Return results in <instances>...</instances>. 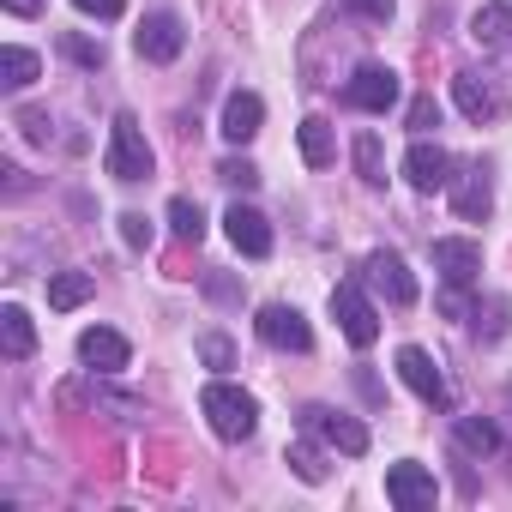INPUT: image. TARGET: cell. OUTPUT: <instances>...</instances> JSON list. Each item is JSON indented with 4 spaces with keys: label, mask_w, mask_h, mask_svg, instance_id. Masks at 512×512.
<instances>
[{
    "label": "cell",
    "mask_w": 512,
    "mask_h": 512,
    "mask_svg": "<svg viewBox=\"0 0 512 512\" xmlns=\"http://www.w3.org/2000/svg\"><path fill=\"white\" fill-rule=\"evenodd\" d=\"M344 103H350V109H362V115H386V109L398 103V73H392V67H380V61L356 67V73H350V85H344Z\"/></svg>",
    "instance_id": "5b68a950"
},
{
    "label": "cell",
    "mask_w": 512,
    "mask_h": 512,
    "mask_svg": "<svg viewBox=\"0 0 512 512\" xmlns=\"http://www.w3.org/2000/svg\"><path fill=\"white\" fill-rule=\"evenodd\" d=\"M428 127H440V103L434 97H416L410 103V133H428Z\"/></svg>",
    "instance_id": "4dcf8cb0"
},
{
    "label": "cell",
    "mask_w": 512,
    "mask_h": 512,
    "mask_svg": "<svg viewBox=\"0 0 512 512\" xmlns=\"http://www.w3.org/2000/svg\"><path fill=\"white\" fill-rule=\"evenodd\" d=\"M199 410H205V422H211L223 440H247L253 428H260V404H253V392H241V386H229V380H211V386L199 392Z\"/></svg>",
    "instance_id": "6da1fadb"
},
{
    "label": "cell",
    "mask_w": 512,
    "mask_h": 512,
    "mask_svg": "<svg viewBox=\"0 0 512 512\" xmlns=\"http://www.w3.org/2000/svg\"><path fill=\"white\" fill-rule=\"evenodd\" d=\"M404 181H410L416 193H440V187H452V157H446L440 145L416 139V145L404 151Z\"/></svg>",
    "instance_id": "8fae6325"
},
{
    "label": "cell",
    "mask_w": 512,
    "mask_h": 512,
    "mask_svg": "<svg viewBox=\"0 0 512 512\" xmlns=\"http://www.w3.org/2000/svg\"><path fill=\"white\" fill-rule=\"evenodd\" d=\"M79 362L97 368V374H121L133 362V344L121 332H109V326H91V332H79Z\"/></svg>",
    "instance_id": "4fadbf2b"
},
{
    "label": "cell",
    "mask_w": 512,
    "mask_h": 512,
    "mask_svg": "<svg viewBox=\"0 0 512 512\" xmlns=\"http://www.w3.org/2000/svg\"><path fill=\"white\" fill-rule=\"evenodd\" d=\"M151 235H157V229H151L145 211H121V241H127V247H151Z\"/></svg>",
    "instance_id": "f546056e"
},
{
    "label": "cell",
    "mask_w": 512,
    "mask_h": 512,
    "mask_svg": "<svg viewBox=\"0 0 512 512\" xmlns=\"http://www.w3.org/2000/svg\"><path fill=\"white\" fill-rule=\"evenodd\" d=\"M260 121H266V103L253 97V91H235V97L223 103V127H217V133H223L229 145H247L253 133H260Z\"/></svg>",
    "instance_id": "9a60e30c"
},
{
    "label": "cell",
    "mask_w": 512,
    "mask_h": 512,
    "mask_svg": "<svg viewBox=\"0 0 512 512\" xmlns=\"http://www.w3.org/2000/svg\"><path fill=\"white\" fill-rule=\"evenodd\" d=\"M37 73H43V61H37L31 49H19V43L0 49V85H7V91H25Z\"/></svg>",
    "instance_id": "ffe728a7"
},
{
    "label": "cell",
    "mask_w": 512,
    "mask_h": 512,
    "mask_svg": "<svg viewBox=\"0 0 512 512\" xmlns=\"http://www.w3.org/2000/svg\"><path fill=\"white\" fill-rule=\"evenodd\" d=\"M151 145H145V133H139V121L133 115H115V127H109V151H103V169L115 175V181H151Z\"/></svg>",
    "instance_id": "7a4b0ae2"
},
{
    "label": "cell",
    "mask_w": 512,
    "mask_h": 512,
    "mask_svg": "<svg viewBox=\"0 0 512 512\" xmlns=\"http://www.w3.org/2000/svg\"><path fill=\"white\" fill-rule=\"evenodd\" d=\"M217 181H229V187L247 193V187H260V169H253L247 157H223V163H217Z\"/></svg>",
    "instance_id": "4316f807"
},
{
    "label": "cell",
    "mask_w": 512,
    "mask_h": 512,
    "mask_svg": "<svg viewBox=\"0 0 512 512\" xmlns=\"http://www.w3.org/2000/svg\"><path fill=\"white\" fill-rule=\"evenodd\" d=\"M73 7H79L85 19H121V7H127V0H73Z\"/></svg>",
    "instance_id": "836d02e7"
},
{
    "label": "cell",
    "mask_w": 512,
    "mask_h": 512,
    "mask_svg": "<svg viewBox=\"0 0 512 512\" xmlns=\"http://www.w3.org/2000/svg\"><path fill=\"white\" fill-rule=\"evenodd\" d=\"M440 314H446V320H470V296H464V284H446V290H440Z\"/></svg>",
    "instance_id": "1f68e13d"
},
{
    "label": "cell",
    "mask_w": 512,
    "mask_h": 512,
    "mask_svg": "<svg viewBox=\"0 0 512 512\" xmlns=\"http://www.w3.org/2000/svg\"><path fill=\"white\" fill-rule=\"evenodd\" d=\"M302 163L308 169H326L332 163V121H320V115L302 121Z\"/></svg>",
    "instance_id": "44dd1931"
},
{
    "label": "cell",
    "mask_w": 512,
    "mask_h": 512,
    "mask_svg": "<svg viewBox=\"0 0 512 512\" xmlns=\"http://www.w3.org/2000/svg\"><path fill=\"white\" fill-rule=\"evenodd\" d=\"M91 296H97V278L91 272H55L49 278V308H61V314L79 308V302H91Z\"/></svg>",
    "instance_id": "d6986e66"
},
{
    "label": "cell",
    "mask_w": 512,
    "mask_h": 512,
    "mask_svg": "<svg viewBox=\"0 0 512 512\" xmlns=\"http://www.w3.org/2000/svg\"><path fill=\"white\" fill-rule=\"evenodd\" d=\"M356 175H362L368 187H380V181H386V151H380V133H356Z\"/></svg>",
    "instance_id": "603a6c76"
},
{
    "label": "cell",
    "mask_w": 512,
    "mask_h": 512,
    "mask_svg": "<svg viewBox=\"0 0 512 512\" xmlns=\"http://www.w3.org/2000/svg\"><path fill=\"white\" fill-rule=\"evenodd\" d=\"M260 338L272 344V350H314V332H308V320H302V308H290V302H272V308H260Z\"/></svg>",
    "instance_id": "30bf717a"
},
{
    "label": "cell",
    "mask_w": 512,
    "mask_h": 512,
    "mask_svg": "<svg viewBox=\"0 0 512 512\" xmlns=\"http://www.w3.org/2000/svg\"><path fill=\"white\" fill-rule=\"evenodd\" d=\"M0 350H7L13 362H25V356L37 350V326H31V314H25L19 302L0 308Z\"/></svg>",
    "instance_id": "e0dca14e"
},
{
    "label": "cell",
    "mask_w": 512,
    "mask_h": 512,
    "mask_svg": "<svg viewBox=\"0 0 512 512\" xmlns=\"http://www.w3.org/2000/svg\"><path fill=\"white\" fill-rule=\"evenodd\" d=\"M7 13H19V19H37V13H43V0H7Z\"/></svg>",
    "instance_id": "d590c367"
},
{
    "label": "cell",
    "mask_w": 512,
    "mask_h": 512,
    "mask_svg": "<svg viewBox=\"0 0 512 512\" xmlns=\"http://www.w3.org/2000/svg\"><path fill=\"white\" fill-rule=\"evenodd\" d=\"M452 205H458V217H464V223H482V217L494 211V193H488V175H482V169H470V175L458 181V193H452Z\"/></svg>",
    "instance_id": "ac0fdd59"
},
{
    "label": "cell",
    "mask_w": 512,
    "mask_h": 512,
    "mask_svg": "<svg viewBox=\"0 0 512 512\" xmlns=\"http://www.w3.org/2000/svg\"><path fill=\"white\" fill-rule=\"evenodd\" d=\"M302 428H314L326 446H338L344 458H362L368 452V428L356 422V416H344V410H326V404H308L302 410Z\"/></svg>",
    "instance_id": "52a82bcc"
},
{
    "label": "cell",
    "mask_w": 512,
    "mask_h": 512,
    "mask_svg": "<svg viewBox=\"0 0 512 512\" xmlns=\"http://www.w3.org/2000/svg\"><path fill=\"white\" fill-rule=\"evenodd\" d=\"M362 278L392 302V308H410L416 302V278H410V266L398 260L392 247H380V253H368V266H362Z\"/></svg>",
    "instance_id": "9c48e42d"
},
{
    "label": "cell",
    "mask_w": 512,
    "mask_h": 512,
    "mask_svg": "<svg viewBox=\"0 0 512 512\" xmlns=\"http://www.w3.org/2000/svg\"><path fill=\"white\" fill-rule=\"evenodd\" d=\"M19 127H25V139L49 145V115H43V109H25V115H19Z\"/></svg>",
    "instance_id": "e575fe53"
},
{
    "label": "cell",
    "mask_w": 512,
    "mask_h": 512,
    "mask_svg": "<svg viewBox=\"0 0 512 512\" xmlns=\"http://www.w3.org/2000/svg\"><path fill=\"white\" fill-rule=\"evenodd\" d=\"M223 229H229L235 253H247V260H266V253H272V223L253 211V205H241V199L223 211Z\"/></svg>",
    "instance_id": "7c38bea8"
},
{
    "label": "cell",
    "mask_w": 512,
    "mask_h": 512,
    "mask_svg": "<svg viewBox=\"0 0 512 512\" xmlns=\"http://www.w3.org/2000/svg\"><path fill=\"white\" fill-rule=\"evenodd\" d=\"M133 49H139V61H175L181 49H187V31H181V19L175 13H151V19H139V31H133Z\"/></svg>",
    "instance_id": "ba28073f"
},
{
    "label": "cell",
    "mask_w": 512,
    "mask_h": 512,
    "mask_svg": "<svg viewBox=\"0 0 512 512\" xmlns=\"http://www.w3.org/2000/svg\"><path fill=\"white\" fill-rule=\"evenodd\" d=\"M470 37H476V43H506V37H512V7L488 0V7L470 19Z\"/></svg>",
    "instance_id": "7402d4cb"
},
{
    "label": "cell",
    "mask_w": 512,
    "mask_h": 512,
    "mask_svg": "<svg viewBox=\"0 0 512 512\" xmlns=\"http://www.w3.org/2000/svg\"><path fill=\"white\" fill-rule=\"evenodd\" d=\"M61 49H67V55H73L79 67H103V43H85V37H67Z\"/></svg>",
    "instance_id": "d6a6232c"
},
{
    "label": "cell",
    "mask_w": 512,
    "mask_h": 512,
    "mask_svg": "<svg viewBox=\"0 0 512 512\" xmlns=\"http://www.w3.org/2000/svg\"><path fill=\"white\" fill-rule=\"evenodd\" d=\"M434 272H440L446 284H476V272H482V247L464 241V235H440V241H434Z\"/></svg>",
    "instance_id": "5bb4252c"
},
{
    "label": "cell",
    "mask_w": 512,
    "mask_h": 512,
    "mask_svg": "<svg viewBox=\"0 0 512 512\" xmlns=\"http://www.w3.org/2000/svg\"><path fill=\"white\" fill-rule=\"evenodd\" d=\"M332 314H338V332H344L356 350H368V344L380 338V314H374V302L362 296V284H338V290H332Z\"/></svg>",
    "instance_id": "8992f818"
},
{
    "label": "cell",
    "mask_w": 512,
    "mask_h": 512,
    "mask_svg": "<svg viewBox=\"0 0 512 512\" xmlns=\"http://www.w3.org/2000/svg\"><path fill=\"white\" fill-rule=\"evenodd\" d=\"M290 470L302 476V482H326V464H320V452L302 440V446H290Z\"/></svg>",
    "instance_id": "f1b7e54d"
},
{
    "label": "cell",
    "mask_w": 512,
    "mask_h": 512,
    "mask_svg": "<svg viewBox=\"0 0 512 512\" xmlns=\"http://www.w3.org/2000/svg\"><path fill=\"white\" fill-rule=\"evenodd\" d=\"M458 446H464V452H476V458H488V452L500 446V428H494V422H482V416H458Z\"/></svg>",
    "instance_id": "cb8c5ba5"
},
{
    "label": "cell",
    "mask_w": 512,
    "mask_h": 512,
    "mask_svg": "<svg viewBox=\"0 0 512 512\" xmlns=\"http://www.w3.org/2000/svg\"><path fill=\"white\" fill-rule=\"evenodd\" d=\"M169 229H175L181 241H199V235H205V211H199L193 199H169Z\"/></svg>",
    "instance_id": "d4e9b609"
},
{
    "label": "cell",
    "mask_w": 512,
    "mask_h": 512,
    "mask_svg": "<svg viewBox=\"0 0 512 512\" xmlns=\"http://www.w3.org/2000/svg\"><path fill=\"white\" fill-rule=\"evenodd\" d=\"M199 356H205V368H235V344L223 332H205L199 338Z\"/></svg>",
    "instance_id": "83f0119b"
},
{
    "label": "cell",
    "mask_w": 512,
    "mask_h": 512,
    "mask_svg": "<svg viewBox=\"0 0 512 512\" xmlns=\"http://www.w3.org/2000/svg\"><path fill=\"white\" fill-rule=\"evenodd\" d=\"M452 97H458V109H464V121H494V91H488V79L482 73H452Z\"/></svg>",
    "instance_id": "2e32d148"
},
{
    "label": "cell",
    "mask_w": 512,
    "mask_h": 512,
    "mask_svg": "<svg viewBox=\"0 0 512 512\" xmlns=\"http://www.w3.org/2000/svg\"><path fill=\"white\" fill-rule=\"evenodd\" d=\"M506 404H512V380H506Z\"/></svg>",
    "instance_id": "8d00e7d4"
},
{
    "label": "cell",
    "mask_w": 512,
    "mask_h": 512,
    "mask_svg": "<svg viewBox=\"0 0 512 512\" xmlns=\"http://www.w3.org/2000/svg\"><path fill=\"white\" fill-rule=\"evenodd\" d=\"M398 380L422 398V404H434V410H452V386H446V374H440V362L428 356V350H416V344H404L398 350Z\"/></svg>",
    "instance_id": "3957f363"
},
{
    "label": "cell",
    "mask_w": 512,
    "mask_h": 512,
    "mask_svg": "<svg viewBox=\"0 0 512 512\" xmlns=\"http://www.w3.org/2000/svg\"><path fill=\"white\" fill-rule=\"evenodd\" d=\"M386 500H392L398 512H428V506L440 500V482H434V470H428V464L404 458V464H392V470H386Z\"/></svg>",
    "instance_id": "277c9868"
},
{
    "label": "cell",
    "mask_w": 512,
    "mask_h": 512,
    "mask_svg": "<svg viewBox=\"0 0 512 512\" xmlns=\"http://www.w3.org/2000/svg\"><path fill=\"white\" fill-rule=\"evenodd\" d=\"M344 13H356V19H368V25H392V13H398V0H338Z\"/></svg>",
    "instance_id": "484cf974"
}]
</instances>
